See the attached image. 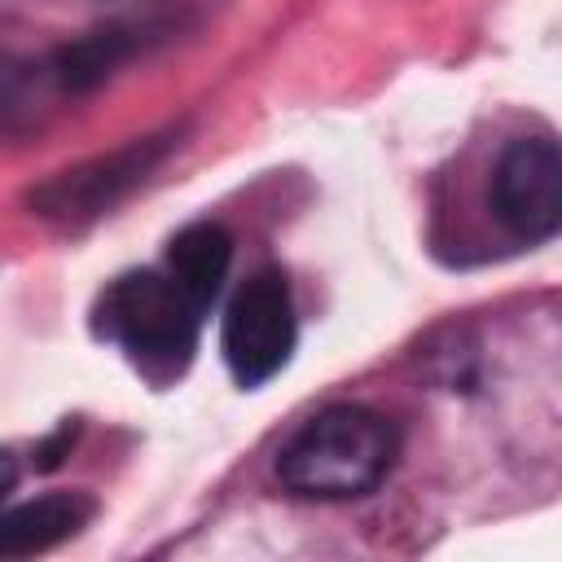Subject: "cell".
Masks as SVG:
<instances>
[{
  "mask_svg": "<svg viewBox=\"0 0 562 562\" xmlns=\"http://www.w3.org/2000/svg\"><path fill=\"white\" fill-rule=\"evenodd\" d=\"M400 457V430L391 417L364 404H329L307 417L277 452V479L307 501L369 496Z\"/></svg>",
  "mask_w": 562,
  "mask_h": 562,
  "instance_id": "1",
  "label": "cell"
},
{
  "mask_svg": "<svg viewBox=\"0 0 562 562\" xmlns=\"http://www.w3.org/2000/svg\"><path fill=\"white\" fill-rule=\"evenodd\" d=\"M202 312L206 307L171 272H123L101 290L92 329L162 386L189 369Z\"/></svg>",
  "mask_w": 562,
  "mask_h": 562,
  "instance_id": "2",
  "label": "cell"
},
{
  "mask_svg": "<svg viewBox=\"0 0 562 562\" xmlns=\"http://www.w3.org/2000/svg\"><path fill=\"white\" fill-rule=\"evenodd\" d=\"M299 325H294V299L281 268H259L241 290L228 299L220 321V351L237 386L255 391L268 378H277L290 364Z\"/></svg>",
  "mask_w": 562,
  "mask_h": 562,
  "instance_id": "3",
  "label": "cell"
},
{
  "mask_svg": "<svg viewBox=\"0 0 562 562\" xmlns=\"http://www.w3.org/2000/svg\"><path fill=\"white\" fill-rule=\"evenodd\" d=\"M171 145H176V132L127 140L123 149L101 154V158H92L75 171L53 176L48 184L31 189V206H35V215L57 220V224H88V220L105 215L110 206H119L167 158Z\"/></svg>",
  "mask_w": 562,
  "mask_h": 562,
  "instance_id": "4",
  "label": "cell"
},
{
  "mask_svg": "<svg viewBox=\"0 0 562 562\" xmlns=\"http://www.w3.org/2000/svg\"><path fill=\"white\" fill-rule=\"evenodd\" d=\"M496 220L518 241H549L562 233V149L544 136H518L505 145L492 171Z\"/></svg>",
  "mask_w": 562,
  "mask_h": 562,
  "instance_id": "5",
  "label": "cell"
},
{
  "mask_svg": "<svg viewBox=\"0 0 562 562\" xmlns=\"http://www.w3.org/2000/svg\"><path fill=\"white\" fill-rule=\"evenodd\" d=\"M97 514L92 496L83 492H44L35 501L13 505L0 518V558H31L61 540H70Z\"/></svg>",
  "mask_w": 562,
  "mask_h": 562,
  "instance_id": "6",
  "label": "cell"
},
{
  "mask_svg": "<svg viewBox=\"0 0 562 562\" xmlns=\"http://www.w3.org/2000/svg\"><path fill=\"white\" fill-rule=\"evenodd\" d=\"M228 263H233V237H228L220 224H211V220L180 228V233L171 237V246H167V272H171L202 307H211V303L220 299V285H224V277H228Z\"/></svg>",
  "mask_w": 562,
  "mask_h": 562,
  "instance_id": "7",
  "label": "cell"
},
{
  "mask_svg": "<svg viewBox=\"0 0 562 562\" xmlns=\"http://www.w3.org/2000/svg\"><path fill=\"white\" fill-rule=\"evenodd\" d=\"M132 48H136V40H132L127 31L105 26V31H92V35H83V40L66 44V48H57L53 75H57V83H61L66 92H88V88H97Z\"/></svg>",
  "mask_w": 562,
  "mask_h": 562,
  "instance_id": "8",
  "label": "cell"
},
{
  "mask_svg": "<svg viewBox=\"0 0 562 562\" xmlns=\"http://www.w3.org/2000/svg\"><path fill=\"white\" fill-rule=\"evenodd\" d=\"M75 435H79V422H61V426H57V435H48V439L35 448V465H40V470H57V465H61V457L70 452Z\"/></svg>",
  "mask_w": 562,
  "mask_h": 562,
  "instance_id": "9",
  "label": "cell"
}]
</instances>
